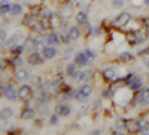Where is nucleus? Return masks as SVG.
<instances>
[{"label": "nucleus", "instance_id": "4be33fe9", "mask_svg": "<svg viewBox=\"0 0 149 135\" xmlns=\"http://www.w3.org/2000/svg\"><path fill=\"white\" fill-rule=\"evenodd\" d=\"M22 5H18V3H15V5H12V9H10V15H14V17H18V15H21L22 14Z\"/></svg>", "mask_w": 149, "mask_h": 135}, {"label": "nucleus", "instance_id": "b1692460", "mask_svg": "<svg viewBox=\"0 0 149 135\" xmlns=\"http://www.w3.org/2000/svg\"><path fill=\"white\" fill-rule=\"evenodd\" d=\"M76 68H78V65H76V63H69V65L66 66V69H64V74H66V75H69V77H72L73 74L78 71Z\"/></svg>", "mask_w": 149, "mask_h": 135}, {"label": "nucleus", "instance_id": "2eb2a0df", "mask_svg": "<svg viewBox=\"0 0 149 135\" xmlns=\"http://www.w3.org/2000/svg\"><path fill=\"white\" fill-rule=\"evenodd\" d=\"M102 75H103V78L107 80V81H113V80L116 78V69H113V68H106V69L102 71Z\"/></svg>", "mask_w": 149, "mask_h": 135}, {"label": "nucleus", "instance_id": "0eeeda50", "mask_svg": "<svg viewBox=\"0 0 149 135\" xmlns=\"http://www.w3.org/2000/svg\"><path fill=\"white\" fill-rule=\"evenodd\" d=\"M31 93H33V89H31V86H29V84H22L21 87L18 89V98L22 99V101L30 99Z\"/></svg>", "mask_w": 149, "mask_h": 135}, {"label": "nucleus", "instance_id": "f3484780", "mask_svg": "<svg viewBox=\"0 0 149 135\" xmlns=\"http://www.w3.org/2000/svg\"><path fill=\"white\" fill-rule=\"evenodd\" d=\"M45 42H46V38H42V36H34V50L36 51L43 50V48H45Z\"/></svg>", "mask_w": 149, "mask_h": 135}, {"label": "nucleus", "instance_id": "5701e85b", "mask_svg": "<svg viewBox=\"0 0 149 135\" xmlns=\"http://www.w3.org/2000/svg\"><path fill=\"white\" fill-rule=\"evenodd\" d=\"M74 18H76V21H78V23L84 24V23H86V21H88V14H86V12H84V11H79Z\"/></svg>", "mask_w": 149, "mask_h": 135}, {"label": "nucleus", "instance_id": "f257e3e1", "mask_svg": "<svg viewBox=\"0 0 149 135\" xmlns=\"http://www.w3.org/2000/svg\"><path fill=\"white\" fill-rule=\"evenodd\" d=\"M2 95L9 101H15V99H19L18 98V90L15 89V86L12 83H8V84H2Z\"/></svg>", "mask_w": 149, "mask_h": 135}, {"label": "nucleus", "instance_id": "58836bf2", "mask_svg": "<svg viewBox=\"0 0 149 135\" xmlns=\"http://www.w3.org/2000/svg\"><path fill=\"white\" fill-rule=\"evenodd\" d=\"M133 5H140V3H139V0H133Z\"/></svg>", "mask_w": 149, "mask_h": 135}, {"label": "nucleus", "instance_id": "aec40b11", "mask_svg": "<svg viewBox=\"0 0 149 135\" xmlns=\"http://www.w3.org/2000/svg\"><path fill=\"white\" fill-rule=\"evenodd\" d=\"M145 39H146V30L134 33V42L136 44H142V42H145Z\"/></svg>", "mask_w": 149, "mask_h": 135}, {"label": "nucleus", "instance_id": "a19ab883", "mask_svg": "<svg viewBox=\"0 0 149 135\" xmlns=\"http://www.w3.org/2000/svg\"><path fill=\"white\" fill-rule=\"evenodd\" d=\"M146 66H148V68H149V59H148V60H146Z\"/></svg>", "mask_w": 149, "mask_h": 135}, {"label": "nucleus", "instance_id": "dca6fc26", "mask_svg": "<svg viewBox=\"0 0 149 135\" xmlns=\"http://www.w3.org/2000/svg\"><path fill=\"white\" fill-rule=\"evenodd\" d=\"M67 33H69V36H70V39H72V41H78V39H79V36H81V30H79L78 26H72V27H69Z\"/></svg>", "mask_w": 149, "mask_h": 135}, {"label": "nucleus", "instance_id": "393cba45", "mask_svg": "<svg viewBox=\"0 0 149 135\" xmlns=\"http://www.w3.org/2000/svg\"><path fill=\"white\" fill-rule=\"evenodd\" d=\"M24 50H26V47H24V44H22V45H18V44H17V45H12V48H10V53L14 54V56H19V54H21Z\"/></svg>", "mask_w": 149, "mask_h": 135}, {"label": "nucleus", "instance_id": "a211bd4d", "mask_svg": "<svg viewBox=\"0 0 149 135\" xmlns=\"http://www.w3.org/2000/svg\"><path fill=\"white\" fill-rule=\"evenodd\" d=\"M12 114H14V111H12V108H10V107H3V108H2V111H0V119L5 122V120L10 119Z\"/></svg>", "mask_w": 149, "mask_h": 135}, {"label": "nucleus", "instance_id": "c756f323", "mask_svg": "<svg viewBox=\"0 0 149 135\" xmlns=\"http://www.w3.org/2000/svg\"><path fill=\"white\" fill-rule=\"evenodd\" d=\"M85 54H86V57L90 59V62H93V60L95 59V53L93 50H90V48H86V50H85Z\"/></svg>", "mask_w": 149, "mask_h": 135}, {"label": "nucleus", "instance_id": "9d476101", "mask_svg": "<svg viewBox=\"0 0 149 135\" xmlns=\"http://www.w3.org/2000/svg\"><path fill=\"white\" fill-rule=\"evenodd\" d=\"M21 36H22V32H15L14 35H10L5 42H2V47H5V45H9V47L17 45V44H18V41L21 39Z\"/></svg>", "mask_w": 149, "mask_h": 135}, {"label": "nucleus", "instance_id": "f704fd0d", "mask_svg": "<svg viewBox=\"0 0 149 135\" xmlns=\"http://www.w3.org/2000/svg\"><path fill=\"white\" fill-rule=\"evenodd\" d=\"M122 6H124L122 0H113V8H122Z\"/></svg>", "mask_w": 149, "mask_h": 135}, {"label": "nucleus", "instance_id": "cd10ccee", "mask_svg": "<svg viewBox=\"0 0 149 135\" xmlns=\"http://www.w3.org/2000/svg\"><path fill=\"white\" fill-rule=\"evenodd\" d=\"M91 72L90 71H82V77H81V81H84V83H86V81H90L91 80Z\"/></svg>", "mask_w": 149, "mask_h": 135}, {"label": "nucleus", "instance_id": "bb28decb", "mask_svg": "<svg viewBox=\"0 0 149 135\" xmlns=\"http://www.w3.org/2000/svg\"><path fill=\"white\" fill-rule=\"evenodd\" d=\"M139 123H140V131L142 132H149V122L139 119Z\"/></svg>", "mask_w": 149, "mask_h": 135}, {"label": "nucleus", "instance_id": "412c9836", "mask_svg": "<svg viewBox=\"0 0 149 135\" xmlns=\"http://www.w3.org/2000/svg\"><path fill=\"white\" fill-rule=\"evenodd\" d=\"M10 9H12V5L9 0H2V15L10 14Z\"/></svg>", "mask_w": 149, "mask_h": 135}, {"label": "nucleus", "instance_id": "2f4dec72", "mask_svg": "<svg viewBox=\"0 0 149 135\" xmlns=\"http://www.w3.org/2000/svg\"><path fill=\"white\" fill-rule=\"evenodd\" d=\"M10 63L14 65V66H21V65L24 63V60H22V59H21L19 56H17V57H15V60H12Z\"/></svg>", "mask_w": 149, "mask_h": 135}, {"label": "nucleus", "instance_id": "f03ea898", "mask_svg": "<svg viewBox=\"0 0 149 135\" xmlns=\"http://www.w3.org/2000/svg\"><path fill=\"white\" fill-rule=\"evenodd\" d=\"M91 93H93V87L88 83H84L81 87L74 92V98H76L78 101H85V99H88V98L91 96Z\"/></svg>", "mask_w": 149, "mask_h": 135}, {"label": "nucleus", "instance_id": "79ce46f5", "mask_svg": "<svg viewBox=\"0 0 149 135\" xmlns=\"http://www.w3.org/2000/svg\"><path fill=\"white\" fill-rule=\"evenodd\" d=\"M63 2H70V0H63Z\"/></svg>", "mask_w": 149, "mask_h": 135}, {"label": "nucleus", "instance_id": "e433bc0d", "mask_svg": "<svg viewBox=\"0 0 149 135\" xmlns=\"http://www.w3.org/2000/svg\"><path fill=\"white\" fill-rule=\"evenodd\" d=\"M72 53H73V48H69L67 51H64V56H66V57H69V56H70Z\"/></svg>", "mask_w": 149, "mask_h": 135}, {"label": "nucleus", "instance_id": "6ab92c4d", "mask_svg": "<svg viewBox=\"0 0 149 135\" xmlns=\"http://www.w3.org/2000/svg\"><path fill=\"white\" fill-rule=\"evenodd\" d=\"M128 87H130V90H133V92H139V90H142V89H143V83H142V78L139 77V78L136 80L134 83H131V84L128 86Z\"/></svg>", "mask_w": 149, "mask_h": 135}, {"label": "nucleus", "instance_id": "9b49d317", "mask_svg": "<svg viewBox=\"0 0 149 135\" xmlns=\"http://www.w3.org/2000/svg\"><path fill=\"white\" fill-rule=\"evenodd\" d=\"M57 45H48V47H45L43 50H42V54L45 56V59H54L55 56H57Z\"/></svg>", "mask_w": 149, "mask_h": 135}, {"label": "nucleus", "instance_id": "6e6552de", "mask_svg": "<svg viewBox=\"0 0 149 135\" xmlns=\"http://www.w3.org/2000/svg\"><path fill=\"white\" fill-rule=\"evenodd\" d=\"M74 63H76L78 66H86V65L91 63V62H90V59L86 57L85 51H81V53L74 54Z\"/></svg>", "mask_w": 149, "mask_h": 135}, {"label": "nucleus", "instance_id": "7ed1b4c3", "mask_svg": "<svg viewBox=\"0 0 149 135\" xmlns=\"http://www.w3.org/2000/svg\"><path fill=\"white\" fill-rule=\"evenodd\" d=\"M134 102H136V105H139V107H146V105H149V87L139 90L137 95H136Z\"/></svg>", "mask_w": 149, "mask_h": 135}, {"label": "nucleus", "instance_id": "c85d7f7f", "mask_svg": "<svg viewBox=\"0 0 149 135\" xmlns=\"http://www.w3.org/2000/svg\"><path fill=\"white\" fill-rule=\"evenodd\" d=\"M49 125H51V126H57L58 125V114L57 113L51 116V119H49Z\"/></svg>", "mask_w": 149, "mask_h": 135}, {"label": "nucleus", "instance_id": "473e14b6", "mask_svg": "<svg viewBox=\"0 0 149 135\" xmlns=\"http://www.w3.org/2000/svg\"><path fill=\"white\" fill-rule=\"evenodd\" d=\"M81 77H82V71H76V72L72 75V80H73V81H81Z\"/></svg>", "mask_w": 149, "mask_h": 135}, {"label": "nucleus", "instance_id": "7c9ffc66", "mask_svg": "<svg viewBox=\"0 0 149 135\" xmlns=\"http://www.w3.org/2000/svg\"><path fill=\"white\" fill-rule=\"evenodd\" d=\"M61 42H63V44H66V45H69L70 42H72V39H70V36H69V33L66 35H61Z\"/></svg>", "mask_w": 149, "mask_h": 135}, {"label": "nucleus", "instance_id": "72a5a7b5", "mask_svg": "<svg viewBox=\"0 0 149 135\" xmlns=\"http://www.w3.org/2000/svg\"><path fill=\"white\" fill-rule=\"evenodd\" d=\"M31 30H33V32H42L43 29H42L40 24H36V23H34V24H31Z\"/></svg>", "mask_w": 149, "mask_h": 135}, {"label": "nucleus", "instance_id": "ddd939ff", "mask_svg": "<svg viewBox=\"0 0 149 135\" xmlns=\"http://www.w3.org/2000/svg\"><path fill=\"white\" fill-rule=\"evenodd\" d=\"M15 77H17V80H18V81H27L29 78H31V72H30L29 69L21 68V69H18V71H17Z\"/></svg>", "mask_w": 149, "mask_h": 135}, {"label": "nucleus", "instance_id": "1a4fd4ad", "mask_svg": "<svg viewBox=\"0 0 149 135\" xmlns=\"http://www.w3.org/2000/svg\"><path fill=\"white\" fill-rule=\"evenodd\" d=\"M55 113L61 117H67L72 113V108H70V105H66V104H58L55 107Z\"/></svg>", "mask_w": 149, "mask_h": 135}, {"label": "nucleus", "instance_id": "4468645a", "mask_svg": "<svg viewBox=\"0 0 149 135\" xmlns=\"http://www.w3.org/2000/svg\"><path fill=\"white\" fill-rule=\"evenodd\" d=\"M36 116V110L34 108H30V107H26L21 111V119L22 120H33Z\"/></svg>", "mask_w": 149, "mask_h": 135}, {"label": "nucleus", "instance_id": "a878e982", "mask_svg": "<svg viewBox=\"0 0 149 135\" xmlns=\"http://www.w3.org/2000/svg\"><path fill=\"white\" fill-rule=\"evenodd\" d=\"M119 60H121V62H130V60H133V54H131V53H128V51L121 53Z\"/></svg>", "mask_w": 149, "mask_h": 135}, {"label": "nucleus", "instance_id": "ea45409f", "mask_svg": "<svg viewBox=\"0 0 149 135\" xmlns=\"http://www.w3.org/2000/svg\"><path fill=\"white\" fill-rule=\"evenodd\" d=\"M143 3H145L146 6H149V0H143Z\"/></svg>", "mask_w": 149, "mask_h": 135}, {"label": "nucleus", "instance_id": "f8f14e48", "mask_svg": "<svg viewBox=\"0 0 149 135\" xmlns=\"http://www.w3.org/2000/svg\"><path fill=\"white\" fill-rule=\"evenodd\" d=\"M45 38H46V44H49V45H58L61 42V35H58L57 32H51Z\"/></svg>", "mask_w": 149, "mask_h": 135}, {"label": "nucleus", "instance_id": "39448f33", "mask_svg": "<svg viewBox=\"0 0 149 135\" xmlns=\"http://www.w3.org/2000/svg\"><path fill=\"white\" fill-rule=\"evenodd\" d=\"M124 129H125V132H128V134H137V132H142V131H140L139 119H137V120H125Z\"/></svg>", "mask_w": 149, "mask_h": 135}, {"label": "nucleus", "instance_id": "c9c22d12", "mask_svg": "<svg viewBox=\"0 0 149 135\" xmlns=\"http://www.w3.org/2000/svg\"><path fill=\"white\" fill-rule=\"evenodd\" d=\"M0 35H2V42H5L6 41V33H5L3 29H2V32H0Z\"/></svg>", "mask_w": 149, "mask_h": 135}, {"label": "nucleus", "instance_id": "423d86ee", "mask_svg": "<svg viewBox=\"0 0 149 135\" xmlns=\"http://www.w3.org/2000/svg\"><path fill=\"white\" fill-rule=\"evenodd\" d=\"M43 60H45V56H43V54H40V53H37V51L30 53V54H29V57H27V62H29L30 65H33V66L42 65V63H43Z\"/></svg>", "mask_w": 149, "mask_h": 135}, {"label": "nucleus", "instance_id": "20e7f679", "mask_svg": "<svg viewBox=\"0 0 149 135\" xmlns=\"http://www.w3.org/2000/svg\"><path fill=\"white\" fill-rule=\"evenodd\" d=\"M130 21H131V14L130 12H121V14L113 20V24L116 27H122V26H127Z\"/></svg>", "mask_w": 149, "mask_h": 135}, {"label": "nucleus", "instance_id": "4c0bfd02", "mask_svg": "<svg viewBox=\"0 0 149 135\" xmlns=\"http://www.w3.org/2000/svg\"><path fill=\"white\" fill-rule=\"evenodd\" d=\"M143 54H149V47H146L143 51H140V56H143Z\"/></svg>", "mask_w": 149, "mask_h": 135}]
</instances>
